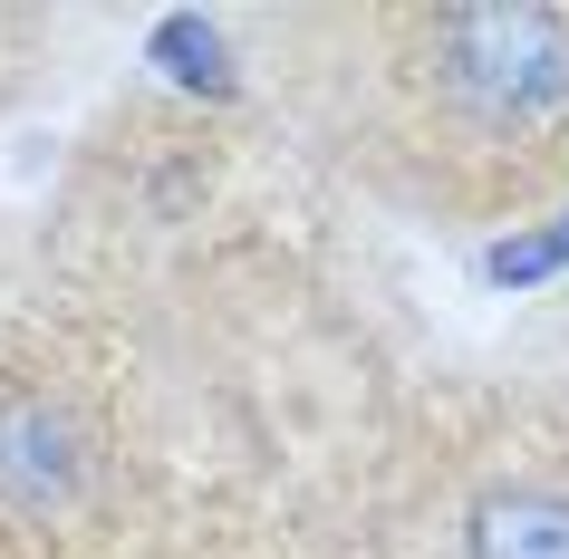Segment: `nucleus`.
Segmentation results:
<instances>
[{"mask_svg":"<svg viewBox=\"0 0 569 559\" xmlns=\"http://www.w3.org/2000/svg\"><path fill=\"white\" fill-rule=\"evenodd\" d=\"M319 126L425 222H521L569 193V0H416L319 20Z\"/></svg>","mask_w":569,"mask_h":559,"instance_id":"nucleus-1","label":"nucleus"},{"mask_svg":"<svg viewBox=\"0 0 569 559\" xmlns=\"http://www.w3.org/2000/svg\"><path fill=\"white\" fill-rule=\"evenodd\" d=\"M107 472V435L97 415L49 377H0V511L10 521H78Z\"/></svg>","mask_w":569,"mask_h":559,"instance_id":"nucleus-2","label":"nucleus"},{"mask_svg":"<svg viewBox=\"0 0 569 559\" xmlns=\"http://www.w3.org/2000/svg\"><path fill=\"white\" fill-rule=\"evenodd\" d=\"M463 559H569V472H492L473 482L463 521H453Z\"/></svg>","mask_w":569,"mask_h":559,"instance_id":"nucleus-3","label":"nucleus"},{"mask_svg":"<svg viewBox=\"0 0 569 559\" xmlns=\"http://www.w3.org/2000/svg\"><path fill=\"white\" fill-rule=\"evenodd\" d=\"M560 261H569V222L540 232V241H502L492 251V280H540V270H560Z\"/></svg>","mask_w":569,"mask_h":559,"instance_id":"nucleus-4","label":"nucleus"}]
</instances>
